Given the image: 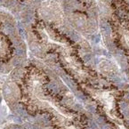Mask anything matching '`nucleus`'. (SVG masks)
I'll list each match as a JSON object with an SVG mask.
<instances>
[{"mask_svg":"<svg viewBox=\"0 0 129 129\" xmlns=\"http://www.w3.org/2000/svg\"><path fill=\"white\" fill-rule=\"evenodd\" d=\"M25 53V45L11 15L0 12V67L13 64Z\"/></svg>","mask_w":129,"mask_h":129,"instance_id":"obj_1","label":"nucleus"},{"mask_svg":"<svg viewBox=\"0 0 129 129\" xmlns=\"http://www.w3.org/2000/svg\"><path fill=\"white\" fill-rule=\"evenodd\" d=\"M2 1L9 8H13V10L15 11L23 12L40 3L39 0H2Z\"/></svg>","mask_w":129,"mask_h":129,"instance_id":"obj_2","label":"nucleus"}]
</instances>
